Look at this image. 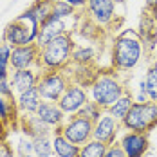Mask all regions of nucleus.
Instances as JSON below:
<instances>
[{
	"instance_id": "f257e3e1",
	"label": "nucleus",
	"mask_w": 157,
	"mask_h": 157,
	"mask_svg": "<svg viewBox=\"0 0 157 157\" xmlns=\"http://www.w3.org/2000/svg\"><path fill=\"white\" fill-rule=\"evenodd\" d=\"M143 54L141 36L134 31H125L114 38L112 44V67L119 72L132 71Z\"/></svg>"
},
{
	"instance_id": "20e7f679",
	"label": "nucleus",
	"mask_w": 157,
	"mask_h": 157,
	"mask_svg": "<svg viewBox=\"0 0 157 157\" xmlns=\"http://www.w3.org/2000/svg\"><path fill=\"white\" fill-rule=\"evenodd\" d=\"M38 29H40L38 20L29 11H25L24 15H20L6 25L4 34H2V42H6L9 47L34 44L36 36H38Z\"/></svg>"
},
{
	"instance_id": "393cba45",
	"label": "nucleus",
	"mask_w": 157,
	"mask_h": 157,
	"mask_svg": "<svg viewBox=\"0 0 157 157\" xmlns=\"http://www.w3.org/2000/svg\"><path fill=\"white\" fill-rule=\"evenodd\" d=\"M72 13H74V7L72 6H69L63 0H54L52 13H51L52 16H56V18H67V16H71Z\"/></svg>"
},
{
	"instance_id": "2eb2a0df",
	"label": "nucleus",
	"mask_w": 157,
	"mask_h": 157,
	"mask_svg": "<svg viewBox=\"0 0 157 157\" xmlns=\"http://www.w3.org/2000/svg\"><path fill=\"white\" fill-rule=\"evenodd\" d=\"M34 114L52 128H60L65 123V116H67L62 110V107L58 105V101H45V99L40 103V107Z\"/></svg>"
},
{
	"instance_id": "39448f33",
	"label": "nucleus",
	"mask_w": 157,
	"mask_h": 157,
	"mask_svg": "<svg viewBox=\"0 0 157 157\" xmlns=\"http://www.w3.org/2000/svg\"><path fill=\"white\" fill-rule=\"evenodd\" d=\"M121 126L132 132L150 134L157 126V101H134Z\"/></svg>"
},
{
	"instance_id": "423d86ee",
	"label": "nucleus",
	"mask_w": 157,
	"mask_h": 157,
	"mask_svg": "<svg viewBox=\"0 0 157 157\" xmlns=\"http://www.w3.org/2000/svg\"><path fill=\"white\" fill-rule=\"evenodd\" d=\"M69 78L63 74V71H44L36 83V89L45 101H58L62 94L69 87Z\"/></svg>"
},
{
	"instance_id": "b1692460",
	"label": "nucleus",
	"mask_w": 157,
	"mask_h": 157,
	"mask_svg": "<svg viewBox=\"0 0 157 157\" xmlns=\"http://www.w3.org/2000/svg\"><path fill=\"white\" fill-rule=\"evenodd\" d=\"M94 58V49L90 47H74L72 51V62L78 65H89Z\"/></svg>"
},
{
	"instance_id": "c85d7f7f",
	"label": "nucleus",
	"mask_w": 157,
	"mask_h": 157,
	"mask_svg": "<svg viewBox=\"0 0 157 157\" xmlns=\"http://www.w3.org/2000/svg\"><path fill=\"white\" fill-rule=\"evenodd\" d=\"M9 130H11V128H9V125H7V123H6V121H4V119L0 117V144H2V143H6V141H7V136H9Z\"/></svg>"
},
{
	"instance_id": "f704fd0d",
	"label": "nucleus",
	"mask_w": 157,
	"mask_h": 157,
	"mask_svg": "<svg viewBox=\"0 0 157 157\" xmlns=\"http://www.w3.org/2000/svg\"><path fill=\"white\" fill-rule=\"evenodd\" d=\"M114 2H116V4H125L126 0H114Z\"/></svg>"
},
{
	"instance_id": "f8f14e48",
	"label": "nucleus",
	"mask_w": 157,
	"mask_h": 157,
	"mask_svg": "<svg viewBox=\"0 0 157 157\" xmlns=\"http://www.w3.org/2000/svg\"><path fill=\"white\" fill-rule=\"evenodd\" d=\"M121 123L112 117L110 114H103L98 121L94 123V130H92V139L105 143V144H112L116 141V136L119 132Z\"/></svg>"
},
{
	"instance_id": "1a4fd4ad",
	"label": "nucleus",
	"mask_w": 157,
	"mask_h": 157,
	"mask_svg": "<svg viewBox=\"0 0 157 157\" xmlns=\"http://www.w3.org/2000/svg\"><path fill=\"white\" fill-rule=\"evenodd\" d=\"M40 62V47L34 44H27V45H18V47H11V60H9V67H13L15 71L18 69H31V67H38Z\"/></svg>"
},
{
	"instance_id": "aec40b11",
	"label": "nucleus",
	"mask_w": 157,
	"mask_h": 157,
	"mask_svg": "<svg viewBox=\"0 0 157 157\" xmlns=\"http://www.w3.org/2000/svg\"><path fill=\"white\" fill-rule=\"evenodd\" d=\"M33 154L36 157H52L54 148H52V136H40L33 139Z\"/></svg>"
},
{
	"instance_id": "2f4dec72",
	"label": "nucleus",
	"mask_w": 157,
	"mask_h": 157,
	"mask_svg": "<svg viewBox=\"0 0 157 157\" xmlns=\"http://www.w3.org/2000/svg\"><path fill=\"white\" fill-rule=\"evenodd\" d=\"M7 72H9V67H6V65L0 63V79H7V76H9Z\"/></svg>"
},
{
	"instance_id": "412c9836",
	"label": "nucleus",
	"mask_w": 157,
	"mask_h": 157,
	"mask_svg": "<svg viewBox=\"0 0 157 157\" xmlns=\"http://www.w3.org/2000/svg\"><path fill=\"white\" fill-rule=\"evenodd\" d=\"M107 146L109 144L98 141V139H90V141H87L85 144L79 146L78 157H105Z\"/></svg>"
},
{
	"instance_id": "ddd939ff",
	"label": "nucleus",
	"mask_w": 157,
	"mask_h": 157,
	"mask_svg": "<svg viewBox=\"0 0 157 157\" xmlns=\"http://www.w3.org/2000/svg\"><path fill=\"white\" fill-rule=\"evenodd\" d=\"M67 33V25L63 22V18H56V16H49L47 20L40 25L38 29V36H36V45L38 47H44L45 44H49L51 40L58 38Z\"/></svg>"
},
{
	"instance_id": "7ed1b4c3",
	"label": "nucleus",
	"mask_w": 157,
	"mask_h": 157,
	"mask_svg": "<svg viewBox=\"0 0 157 157\" xmlns=\"http://www.w3.org/2000/svg\"><path fill=\"white\" fill-rule=\"evenodd\" d=\"M89 99L98 103L103 110L110 109L121 96L125 94V87L119 81V78L112 72H103L98 74L94 81L89 85Z\"/></svg>"
},
{
	"instance_id": "4468645a",
	"label": "nucleus",
	"mask_w": 157,
	"mask_h": 157,
	"mask_svg": "<svg viewBox=\"0 0 157 157\" xmlns=\"http://www.w3.org/2000/svg\"><path fill=\"white\" fill-rule=\"evenodd\" d=\"M18 130H22L29 139L40 137V136H52V134H54V128L49 126L47 123H44L36 114H25V116H20Z\"/></svg>"
},
{
	"instance_id": "9b49d317",
	"label": "nucleus",
	"mask_w": 157,
	"mask_h": 157,
	"mask_svg": "<svg viewBox=\"0 0 157 157\" xmlns=\"http://www.w3.org/2000/svg\"><path fill=\"white\" fill-rule=\"evenodd\" d=\"M119 144L123 146L126 157H144L150 148V139H148V134L128 130L121 137Z\"/></svg>"
},
{
	"instance_id": "473e14b6",
	"label": "nucleus",
	"mask_w": 157,
	"mask_h": 157,
	"mask_svg": "<svg viewBox=\"0 0 157 157\" xmlns=\"http://www.w3.org/2000/svg\"><path fill=\"white\" fill-rule=\"evenodd\" d=\"M148 9H150L152 20H154V22H157V4H155V6H152V7H148Z\"/></svg>"
},
{
	"instance_id": "5701e85b",
	"label": "nucleus",
	"mask_w": 157,
	"mask_h": 157,
	"mask_svg": "<svg viewBox=\"0 0 157 157\" xmlns=\"http://www.w3.org/2000/svg\"><path fill=\"white\" fill-rule=\"evenodd\" d=\"M78 116H81V117H87V119H90L92 123H96L101 116H103V109L98 105V103H94L92 99H89L81 109L78 110Z\"/></svg>"
},
{
	"instance_id": "c9c22d12",
	"label": "nucleus",
	"mask_w": 157,
	"mask_h": 157,
	"mask_svg": "<svg viewBox=\"0 0 157 157\" xmlns=\"http://www.w3.org/2000/svg\"><path fill=\"white\" fill-rule=\"evenodd\" d=\"M25 157H31V155H25Z\"/></svg>"
},
{
	"instance_id": "6e6552de",
	"label": "nucleus",
	"mask_w": 157,
	"mask_h": 157,
	"mask_svg": "<svg viewBox=\"0 0 157 157\" xmlns=\"http://www.w3.org/2000/svg\"><path fill=\"white\" fill-rule=\"evenodd\" d=\"M89 101V90L87 87L79 85V83H71L67 87V90L62 94V98L58 99V105L62 107V110L67 116H74L78 114V110Z\"/></svg>"
},
{
	"instance_id": "e433bc0d",
	"label": "nucleus",
	"mask_w": 157,
	"mask_h": 157,
	"mask_svg": "<svg viewBox=\"0 0 157 157\" xmlns=\"http://www.w3.org/2000/svg\"><path fill=\"white\" fill-rule=\"evenodd\" d=\"M155 67H157V62H155Z\"/></svg>"
},
{
	"instance_id": "a878e982",
	"label": "nucleus",
	"mask_w": 157,
	"mask_h": 157,
	"mask_svg": "<svg viewBox=\"0 0 157 157\" xmlns=\"http://www.w3.org/2000/svg\"><path fill=\"white\" fill-rule=\"evenodd\" d=\"M105 157H126L125 150H123V146L119 144V143H112L107 146V152H105Z\"/></svg>"
},
{
	"instance_id": "4be33fe9",
	"label": "nucleus",
	"mask_w": 157,
	"mask_h": 157,
	"mask_svg": "<svg viewBox=\"0 0 157 157\" xmlns=\"http://www.w3.org/2000/svg\"><path fill=\"white\" fill-rule=\"evenodd\" d=\"M144 89L150 101H157V67H150L144 78Z\"/></svg>"
},
{
	"instance_id": "a211bd4d",
	"label": "nucleus",
	"mask_w": 157,
	"mask_h": 157,
	"mask_svg": "<svg viewBox=\"0 0 157 157\" xmlns=\"http://www.w3.org/2000/svg\"><path fill=\"white\" fill-rule=\"evenodd\" d=\"M52 148H54V155L56 157H78L79 154L78 144L71 143L60 132L52 134Z\"/></svg>"
},
{
	"instance_id": "bb28decb",
	"label": "nucleus",
	"mask_w": 157,
	"mask_h": 157,
	"mask_svg": "<svg viewBox=\"0 0 157 157\" xmlns=\"http://www.w3.org/2000/svg\"><path fill=\"white\" fill-rule=\"evenodd\" d=\"M9 60H11V47L6 42H2L0 44V63L9 67Z\"/></svg>"
},
{
	"instance_id": "f03ea898",
	"label": "nucleus",
	"mask_w": 157,
	"mask_h": 157,
	"mask_svg": "<svg viewBox=\"0 0 157 157\" xmlns=\"http://www.w3.org/2000/svg\"><path fill=\"white\" fill-rule=\"evenodd\" d=\"M74 40L69 33L51 40L44 47H40V62L38 69L42 71H63L72 62V51H74Z\"/></svg>"
},
{
	"instance_id": "7c9ffc66",
	"label": "nucleus",
	"mask_w": 157,
	"mask_h": 157,
	"mask_svg": "<svg viewBox=\"0 0 157 157\" xmlns=\"http://www.w3.org/2000/svg\"><path fill=\"white\" fill-rule=\"evenodd\" d=\"M63 2H67L69 6H72L74 9H78V7H85V4H87L89 0H63Z\"/></svg>"
},
{
	"instance_id": "9d476101",
	"label": "nucleus",
	"mask_w": 157,
	"mask_h": 157,
	"mask_svg": "<svg viewBox=\"0 0 157 157\" xmlns=\"http://www.w3.org/2000/svg\"><path fill=\"white\" fill-rule=\"evenodd\" d=\"M87 16L96 25H109L116 16V2L114 0H89L85 4Z\"/></svg>"
},
{
	"instance_id": "f3484780",
	"label": "nucleus",
	"mask_w": 157,
	"mask_h": 157,
	"mask_svg": "<svg viewBox=\"0 0 157 157\" xmlns=\"http://www.w3.org/2000/svg\"><path fill=\"white\" fill-rule=\"evenodd\" d=\"M42 96L38 92V89H29L25 92H20L18 98H16V107H18V112L20 114H34L40 103H42Z\"/></svg>"
},
{
	"instance_id": "6ab92c4d",
	"label": "nucleus",
	"mask_w": 157,
	"mask_h": 157,
	"mask_svg": "<svg viewBox=\"0 0 157 157\" xmlns=\"http://www.w3.org/2000/svg\"><path fill=\"white\" fill-rule=\"evenodd\" d=\"M134 101H136V99L132 98V94H130V92H125V94L121 96V98H119V99H117V101L107 110H109V114L112 116V117H116V119L121 123V121L125 119V116L128 114L130 107L134 105Z\"/></svg>"
},
{
	"instance_id": "c756f323",
	"label": "nucleus",
	"mask_w": 157,
	"mask_h": 157,
	"mask_svg": "<svg viewBox=\"0 0 157 157\" xmlns=\"http://www.w3.org/2000/svg\"><path fill=\"white\" fill-rule=\"evenodd\" d=\"M0 157H15V150L7 141L0 144Z\"/></svg>"
},
{
	"instance_id": "cd10ccee",
	"label": "nucleus",
	"mask_w": 157,
	"mask_h": 157,
	"mask_svg": "<svg viewBox=\"0 0 157 157\" xmlns=\"http://www.w3.org/2000/svg\"><path fill=\"white\" fill-rule=\"evenodd\" d=\"M18 144H20V146H18V154H20V157H25V155H29V154L33 152V139H22Z\"/></svg>"
},
{
	"instance_id": "72a5a7b5",
	"label": "nucleus",
	"mask_w": 157,
	"mask_h": 157,
	"mask_svg": "<svg viewBox=\"0 0 157 157\" xmlns=\"http://www.w3.org/2000/svg\"><path fill=\"white\" fill-rule=\"evenodd\" d=\"M157 4V0H146V6H148V7H152V6H155Z\"/></svg>"
},
{
	"instance_id": "0eeeda50",
	"label": "nucleus",
	"mask_w": 157,
	"mask_h": 157,
	"mask_svg": "<svg viewBox=\"0 0 157 157\" xmlns=\"http://www.w3.org/2000/svg\"><path fill=\"white\" fill-rule=\"evenodd\" d=\"M92 130H94V123L87 117H81L78 114L71 116L69 121H65L60 128H54V132H60L67 139L74 144H85L87 141L92 139Z\"/></svg>"
},
{
	"instance_id": "dca6fc26",
	"label": "nucleus",
	"mask_w": 157,
	"mask_h": 157,
	"mask_svg": "<svg viewBox=\"0 0 157 157\" xmlns=\"http://www.w3.org/2000/svg\"><path fill=\"white\" fill-rule=\"evenodd\" d=\"M40 74L42 72H38V71H34V69H18L13 72V76L9 79V83H11V87H13V90L15 92H25V90H29V89H34L36 87V83H38V79H40Z\"/></svg>"
}]
</instances>
